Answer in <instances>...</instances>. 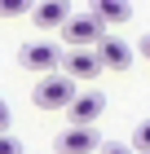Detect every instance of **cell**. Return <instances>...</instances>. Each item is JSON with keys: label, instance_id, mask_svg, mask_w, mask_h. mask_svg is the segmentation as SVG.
<instances>
[{"label": "cell", "instance_id": "cell-1", "mask_svg": "<svg viewBox=\"0 0 150 154\" xmlns=\"http://www.w3.org/2000/svg\"><path fill=\"white\" fill-rule=\"evenodd\" d=\"M35 106L40 110H71V101H75V79H71L66 71H58V75H44V79L35 84Z\"/></svg>", "mask_w": 150, "mask_h": 154}, {"label": "cell", "instance_id": "cell-2", "mask_svg": "<svg viewBox=\"0 0 150 154\" xmlns=\"http://www.w3.org/2000/svg\"><path fill=\"white\" fill-rule=\"evenodd\" d=\"M18 62H22L27 71H44V75H58V66L66 62V53H62L53 40H27L22 48H18Z\"/></svg>", "mask_w": 150, "mask_h": 154}, {"label": "cell", "instance_id": "cell-3", "mask_svg": "<svg viewBox=\"0 0 150 154\" xmlns=\"http://www.w3.org/2000/svg\"><path fill=\"white\" fill-rule=\"evenodd\" d=\"M62 35H66L71 48H88V44H102L106 40V26L93 18V13H75L66 26H62Z\"/></svg>", "mask_w": 150, "mask_h": 154}, {"label": "cell", "instance_id": "cell-4", "mask_svg": "<svg viewBox=\"0 0 150 154\" xmlns=\"http://www.w3.org/2000/svg\"><path fill=\"white\" fill-rule=\"evenodd\" d=\"M102 110H106V97L102 93H80L75 101H71L66 119H71V128H93V123L102 119Z\"/></svg>", "mask_w": 150, "mask_h": 154}, {"label": "cell", "instance_id": "cell-5", "mask_svg": "<svg viewBox=\"0 0 150 154\" xmlns=\"http://www.w3.org/2000/svg\"><path fill=\"white\" fill-rule=\"evenodd\" d=\"M62 66H66L71 79H93V75H102V71H106L102 57H97V48H71Z\"/></svg>", "mask_w": 150, "mask_h": 154}, {"label": "cell", "instance_id": "cell-6", "mask_svg": "<svg viewBox=\"0 0 150 154\" xmlns=\"http://www.w3.org/2000/svg\"><path fill=\"white\" fill-rule=\"evenodd\" d=\"M97 145H102V141H97L93 128H66L58 141H53V150H58V154H93Z\"/></svg>", "mask_w": 150, "mask_h": 154}, {"label": "cell", "instance_id": "cell-7", "mask_svg": "<svg viewBox=\"0 0 150 154\" xmlns=\"http://www.w3.org/2000/svg\"><path fill=\"white\" fill-rule=\"evenodd\" d=\"M31 18H35L40 31H53V26H66L75 13H71L66 0H44V5H35V9H31Z\"/></svg>", "mask_w": 150, "mask_h": 154}, {"label": "cell", "instance_id": "cell-8", "mask_svg": "<svg viewBox=\"0 0 150 154\" xmlns=\"http://www.w3.org/2000/svg\"><path fill=\"white\" fill-rule=\"evenodd\" d=\"M97 57H102L106 71H128V66H132V48H128L119 35H106L102 44H97Z\"/></svg>", "mask_w": 150, "mask_h": 154}, {"label": "cell", "instance_id": "cell-9", "mask_svg": "<svg viewBox=\"0 0 150 154\" xmlns=\"http://www.w3.org/2000/svg\"><path fill=\"white\" fill-rule=\"evenodd\" d=\"M93 18H97V22H128V18H132V5H128V0H93Z\"/></svg>", "mask_w": 150, "mask_h": 154}, {"label": "cell", "instance_id": "cell-10", "mask_svg": "<svg viewBox=\"0 0 150 154\" xmlns=\"http://www.w3.org/2000/svg\"><path fill=\"white\" fill-rule=\"evenodd\" d=\"M132 154H150V119H141L132 132Z\"/></svg>", "mask_w": 150, "mask_h": 154}, {"label": "cell", "instance_id": "cell-11", "mask_svg": "<svg viewBox=\"0 0 150 154\" xmlns=\"http://www.w3.org/2000/svg\"><path fill=\"white\" fill-rule=\"evenodd\" d=\"M22 13H31L27 0H0V18H22Z\"/></svg>", "mask_w": 150, "mask_h": 154}, {"label": "cell", "instance_id": "cell-12", "mask_svg": "<svg viewBox=\"0 0 150 154\" xmlns=\"http://www.w3.org/2000/svg\"><path fill=\"white\" fill-rule=\"evenodd\" d=\"M0 154H22V141H18V137H9V132H5V137H0Z\"/></svg>", "mask_w": 150, "mask_h": 154}, {"label": "cell", "instance_id": "cell-13", "mask_svg": "<svg viewBox=\"0 0 150 154\" xmlns=\"http://www.w3.org/2000/svg\"><path fill=\"white\" fill-rule=\"evenodd\" d=\"M9 119H13V110H9V101H5V97H0V137H5V132H9Z\"/></svg>", "mask_w": 150, "mask_h": 154}, {"label": "cell", "instance_id": "cell-14", "mask_svg": "<svg viewBox=\"0 0 150 154\" xmlns=\"http://www.w3.org/2000/svg\"><path fill=\"white\" fill-rule=\"evenodd\" d=\"M137 53H141V57H146V62H150V31H146V35H141V40H137Z\"/></svg>", "mask_w": 150, "mask_h": 154}, {"label": "cell", "instance_id": "cell-15", "mask_svg": "<svg viewBox=\"0 0 150 154\" xmlns=\"http://www.w3.org/2000/svg\"><path fill=\"white\" fill-rule=\"evenodd\" d=\"M102 154H132L128 145H102Z\"/></svg>", "mask_w": 150, "mask_h": 154}]
</instances>
